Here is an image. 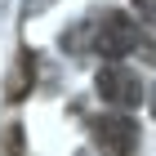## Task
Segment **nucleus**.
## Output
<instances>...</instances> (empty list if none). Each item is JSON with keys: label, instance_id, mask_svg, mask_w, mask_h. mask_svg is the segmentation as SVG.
Returning <instances> with one entry per match:
<instances>
[{"label": "nucleus", "instance_id": "obj_4", "mask_svg": "<svg viewBox=\"0 0 156 156\" xmlns=\"http://www.w3.org/2000/svg\"><path fill=\"white\" fill-rule=\"evenodd\" d=\"M18 76H13L9 80V98H27V80H31V58H36V54H18Z\"/></svg>", "mask_w": 156, "mask_h": 156}, {"label": "nucleus", "instance_id": "obj_7", "mask_svg": "<svg viewBox=\"0 0 156 156\" xmlns=\"http://www.w3.org/2000/svg\"><path fill=\"white\" fill-rule=\"evenodd\" d=\"M152 112H156V89H152Z\"/></svg>", "mask_w": 156, "mask_h": 156}, {"label": "nucleus", "instance_id": "obj_5", "mask_svg": "<svg viewBox=\"0 0 156 156\" xmlns=\"http://www.w3.org/2000/svg\"><path fill=\"white\" fill-rule=\"evenodd\" d=\"M49 5H54V0H23V13L27 18H36V13H45Z\"/></svg>", "mask_w": 156, "mask_h": 156}, {"label": "nucleus", "instance_id": "obj_1", "mask_svg": "<svg viewBox=\"0 0 156 156\" xmlns=\"http://www.w3.org/2000/svg\"><path fill=\"white\" fill-rule=\"evenodd\" d=\"M89 45L103 58H125V54H143V62H156V40L147 36L138 23H129L125 13H103L98 23H89Z\"/></svg>", "mask_w": 156, "mask_h": 156}, {"label": "nucleus", "instance_id": "obj_2", "mask_svg": "<svg viewBox=\"0 0 156 156\" xmlns=\"http://www.w3.org/2000/svg\"><path fill=\"white\" fill-rule=\"evenodd\" d=\"M94 89H98L103 103H112V107H138V98H143V85H138V76H134L125 62H107V67L98 72Z\"/></svg>", "mask_w": 156, "mask_h": 156}, {"label": "nucleus", "instance_id": "obj_3", "mask_svg": "<svg viewBox=\"0 0 156 156\" xmlns=\"http://www.w3.org/2000/svg\"><path fill=\"white\" fill-rule=\"evenodd\" d=\"M94 138H98L103 152L129 156L134 143H138V129H134V120H125V116H103V120H94Z\"/></svg>", "mask_w": 156, "mask_h": 156}, {"label": "nucleus", "instance_id": "obj_6", "mask_svg": "<svg viewBox=\"0 0 156 156\" xmlns=\"http://www.w3.org/2000/svg\"><path fill=\"white\" fill-rule=\"evenodd\" d=\"M134 9L143 13V18H156V0H134Z\"/></svg>", "mask_w": 156, "mask_h": 156}]
</instances>
